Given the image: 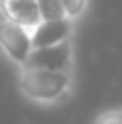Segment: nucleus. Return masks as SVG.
Wrapping results in <instances>:
<instances>
[{
  "instance_id": "7",
  "label": "nucleus",
  "mask_w": 122,
  "mask_h": 124,
  "mask_svg": "<svg viewBox=\"0 0 122 124\" xmlns=\"http://www.w3.org/2000/svg\"><path fill=\"white\" fill-rule=\"evenodd\" d=\"M65 6V14L73 23H77L79 18H84V14L90 8V0H61Z\"/></svg>"
},
{
  "instance_id": "1",
  "label": "nucleus",
  "mask_w": 122,
  "mask_h": 124,
  "mask_svg": "<svg viewBox=\"0 0 122 124\" xmlns=\"http://www.w3.org/2000/svg\"><path fill=\"white\" fill-rule=\"evenodd\" d=\"M73 71H49L37 67L18 69V92L37 106H57L73 94Z\"/></svg>"
},
{
  "instance_id": "5",
  "label": "nucleus",
  "mask_w": 122,
  "mask_h": 124,
  "mask_svg": "<svg viewBox=\"0 0 122 124\" xmlns=\"http://www.w3.org/2000/svg\"><path fill=\"white\" fill-rule=\"evenodd\" d=\"M0 14L20 27L29 29L30 33L43 23L37 0H4Z\"/></svg>"
},
{
  "instance_id": "4",
  "label": "nucleus",
  "mask_w": 122,
  "mask_h": 124,
  "mask_svg": "<svg viewBox=\"0 0 122 124\" xmlns=\"http://www.w3.org/2000/svg\"><path fill=\"white\" fill-rule=\"evenodd\" d=\"M75 33V23L71 18L63 20H43L37 29L33 31V47L43 49V47H55L59 43L73 39Z\"/></svg>"
},
{
  "instance_id": "8",
  "label": "nucleus",
  "mask_w": 122,
  "mask_h": 124,
  "mask_svg": "<svg viewBox=\"0 0 122 124\" xmlns=\"http://www.w3.org/2000/svg\"><path fill=\"white\" fill-rule=\"evenodd\" d=\"M92 124H122V108H108L100 112Z\"/></svg>"
},
{
  "instance_id": "2",
  "label": "nucleus",
  "mask_w": 122,
  "mask_h": 124,
  "mask_svg": "<svg viewBox=\"0 0 122 124\" xmlns=\"http://www.w3.org/2000/svg\"><path fill=\"white\" fill-rule=\"evenodd\" d=\"M0 51L6 55L10 63H14L20 69L29 63L33 47V33L29 29L20 27L12 20L4 18L0 14Z\"/></svg>"
},
{
  "instance_id": "9",
  "label": "nucleus",
  "mask_w": 122,
  "mask_h": 124,
  "mask_svg": "<svg viewBox=\"0 0 122 124\" xmlns=\"http://www.w3.org/2000/svg\"><path fill=\"white\" fill-rule=\"evenodd\" d=\"M2 2H4V0H0V10H2Z\"/></svg>"
},
{
  "instance_id": "3",
  "label": "nucleus",
  "mask_w": 122,
  "mask_h": 124,
  "mask_svg": "<svg viewBox=\"0 0 122 124\" xmlns=\"http://www.w3.org/2000/svg\"><path fill=\"white\" fill-rule=\"evenodd\" d=\"M24 67H37L49 71H73L75 69V45L73 39L59 43L55 47L35 49Z\"/></svg>"
},
{
  "instance_id": "6",
  "label": "nucleus",
  "mask_w": 122,
  "mask_h": 124,
  "mask_svg": "<svg viewBox=\"0 0 122 124\" xmlns=\"http://www.w3.org/2000/svg\"><path fill=\"white\" fill-rule=\"evenodd\" d=\"M39 10H41V18L43 20H63L67 18L65 14V6L61 0H37Z\"/></svg>"
}]
</instances>
